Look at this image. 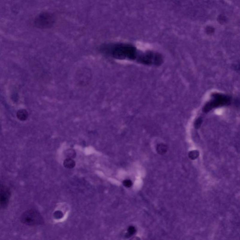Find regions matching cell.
<instances>
[{
	"mask_svg": "<svg viewBox=\"0 0 240 240\" xmlns=\"http://www.w3.org/2000/svg\"><path fill=\"white\" fill-rule=\"evenodd\" d=\"M11 193L10 189L3 185H0V208L4 207L10 200Z\"/></svg>",
	"mask_w": 240,
	"mask_h": 240,
	"instance_id": "5b68a950",
	"label": "cell"
},
{
	"mask_svg": "<svg viewBox=\"0 0 240 240\" xmlns=\"http://www.w3.org/2000/svg\"><path fill=\"white\" fill-rule=\"evenodd\" d=\"M210 101L204 107V112L207 113L214 108L226 106L230 102V98L225 94L214 93Z\"/></svg>",
	"mask_w": 240,
	"mask_h": 240,
	"instance_id": "7a4b0ae2",
	"label": "cell"
},
{
	"mask_svg": "<svg viewBox=\"0 0 240 240\" xmlns=\"http://www.w3.org/2000/svg\"><path fill=\"white\" fill-rule=\"evenodd\" d=\"M202 121L201 119H198L196 121V123H195V127L196 128H198L201 125V123Z\"/></svg>",
	"mask_w": 240,
	"mask_h": 240,
	"instance_id": "5bb4252c",
	"label": "cell"
},
{
	"mask_svg": "<svg viewBox=\"0 0 240 240\" xmlns=\"http://www.w3.org/2000/svg\"><path fill=\"white\" fill-rule=\"evenodd\" d=\"M54 216L55 219L59 220V219H61V218H63V212H61V211H57L54 214Z\"/></svg>",
	"mask_w": 240,
	"mask_h": 240,
	"instance_id": "7c38bea8",
	"label": "cell"
},
{
	"mask_svg": "<svg viewBox=\"0 0 240 240\" xmlns=\"http://www.w3.org/2000/svg\"><path fill=\"white\" fill-rule=\"evenodd\" d=\"M29 114L25 109H20L17 111L16 116L19 120L21 121H25L28 118Z\"/></svg>",
	"mask_w": 240,
	"mask_h": 240,
	"instance_id": "8992f818",
	"label": "cell"
},
{
	"mask_svg": "<svg viewBox=\"0 0 240 240\" xmlns=\"http://www.w3.org/2000/svg\"><path fill=\"white\" fill-rule=\"evenodd\" d=\"M55 21L54 14L50 12H44L39 14L35 19V26L40 29H49L53 26Z\"/></svg>",
	"mask_w": 240,
	"mask_h": 240,
	"instance_id": "3957f363",
	"label": "cell"
},
{
	"mask_svg": "<svg viewBox=\"0 0 240 240\" xmlns=\"http://www.w3.org/2000/svg\"><path fill=\"white\" fill-rule=\"evenodd\" d=\"M123 185L127 188H130L132 185V182L130 180H125L122 182Z\"/></svg>",
	"mask_w": 240,
	"mask_h": 240,
	"instance_id": "4fadbf2b",
	"label": "cell"
},
{
	"mask_svg": "<svg viewBox=\"0 0 240 240\" xmlns=\"http://www.w3.org/2000/svg\"><path fill=\"white\" fill-rule=\"evenodd\" d=\"M63 165L65 168L68 169H72L75 167L76 163L75 161L70 158H67L63 162Z\"/></svg>",
	"mask_w": 240,
	"mask_h": 240,
	"instance_id": "52a82bcc",
	"label": "cell"
},
{
	"mask_svg": "<svg viewBox=\"0 0 240 240\" xmlns=\"http://www.w3.org/2000/svg\"><path fill=\"white\" fill-rule=\"evenodd\" d=\"M136 232V229L135 227L133 226H130L128 228V230H127V233L126 234L125 237H130V236L134 235Z\"/></svg>",
	"mask_w": 240,
	"mask_h": 240,
	"instance_id": "30bf717a",
	"label": "cell"
},
{
	"mask_svg": "<svg viewBox=\"0 0 240 240\" xmlns=\"http://www.w3.org/2000/svg\"><path fill=\"white\" fill-rule=\"evenodd\" d=\"M65 155L67 158H70V159H73L75 158L76 156V151L74 150L70 149L67 150L65 152Z\"/></svg>",
	"mask_w": 240,
	"mask_h": 240,
	"instance_id": "9c48e42d",
	"label": "cell"
},
{
	"mask_svg": "<svg viewBox=\"0 0 240 240\" xmlns=\"http://www.w3.org/2000/svg\"><path fill=\"white\" fill-rule=\"evenodd\" d=\"M199 153L198 151H192L189 152V156L190 159L195 160L199 156Z\"/></svg>",
	"mask_w": 240,
	"mask_h": 240,
	"instance_id": "8fae6325",
	"label": "cell"
},
{
	"mask_svg": "<svg viewBox=\"0 0 240 240\" xmlns=\"http://www.w3.org/2000/svg\"><path fill=\"white\" fill-rule=\"evenodd\" d=\"M108 53L117 59L134 60L136 58L135 49L126 45H117L108 49Z\"/></svg>",
	"mask_w": 240,
	"mask_h": 240,
	"instance_id": "6da1fadb",
	"label": "cell"
},
{
	"mask_svg": "<svg viewBox=\"0 0 240 240\" xmlns=\"http://www.w3.org/2000/svg\"><path fill=\"white\" fill-rule=\"evenodd\" d=\"M157 151L158 154H164L167 151V146L163 144H159L157 146Z\"/></svg>",
	"mask_w": 240,
	"mask_h": 240,
	"instance_id": "ba28073f",
	"label": "cell"
},
{
	"mask_svg": "<svg viewBox=\"0 0 240 240\" xmlns=\"http://www.w3.org/2000/svg\"><path fill=\"white\" fill-rule=\"evenodd\" d=\"M21 221L25 224L31 226L39 225L43 221L40 214L34 210L25 212L21 217Z\"/></svg>",
	"mask_w": 240,
	"mask_h": 240,
	"instance_id": "277c9868",
	"label": "cell"
}]
</instances>
